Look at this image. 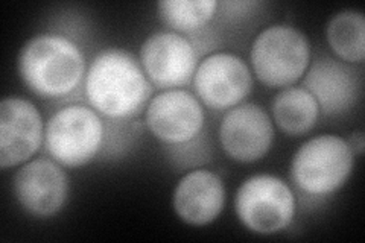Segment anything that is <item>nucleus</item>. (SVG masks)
<instances>
[{"mask_svg": "<svg viewBox=\"0 0 365 243\" xmlns=\"http://www.w3.org/2000/svg\"><path fill=\"white\" fill-rule=\"evenodd\" d=\"M235 213L251 233L274 236L292 224L297 198L287 181L271 173H256L237 187Z\"/></svg>", "mask_w": 365, "mask_h": 243, "instance_id": "nucleus-6", "label": "nucleus"}, {"mask_svg": "<svg viewBox=\"0 0 365 243\" xmlns=\"http://www.w3.org/2000/svg\"><path fill=\"white\" fill-rule=\"evenodd\" d=\"M192 83L204 107L225 113L250 96L253 72L239 55L213 52L198 63Z\"/></svg>", "mask_w": 365, "mask_h": 243, "instance_id": "nucleus-9", "label": "nucleus"}, {"mask_svg": "<svg viewBox=\"0 0 365 243\" xmlns=\"http://www.w3.org/2000/svg\"><path fill=\"white\" fill-rule=\"evenodd\" d=\"M315 98L302 87L282 88L271 105V119L277 128L289 137H302L311 133L319 120Z\"/></svg>", "mask_w": 365, "mask_h": 243, "instance_id": "nucleus-15", "label": "nucleus"}, {"mask_svg": "<svg viewBox=\"0 0 365 243\" xmlns=\"http://www.w3.org/2000/svg\"><path fill=\"white\" fill-rule=\"evenodd\" d=\"M145 126L168 149L187 145L204 134V105L186 88L160 90L145 108Z\"/></svg>", "mask_w": 365, "mask_h": 243, "instance_id": "nucleus-7", "label": "nucleus"}, {"mask_svg": "<svg viewBox=\"0 0 365 243\" xmlns=\"http://www.w3.org/2000/svg\"><path fill=\"white\" fill-rule=\"evenodd\" d=\"M326 38L338 60L362 64L365 60V17L358 9H342L329 20Z\"/></svg>", "mask_w": 365, "mask_h": 243, "instance_id": "nucleus-16", "label": "nucleus"}, {"mask_svg": "<svg viewBox=\"0 0 365 243\" xmlns=\"http://www.w3.org/2000/svg\"><path fill=\"white\" fill-rule=\"evenodd\" d=\"M347 143L350 145L353 154H355L356 157L362 155L364 148H365V140H364V134L361 131L351 133V135L347 138Z\"/></svg>", "mask_w": 365, "mask_h": 243, "instance_id": "nucleus-18", "label": "nucleus"}, {"mask_svg": "<svg viewBox=\"0 0 365 243\" xmlns=\"http://www.w3.org/2000/svg\"><path fill=\"white\" fill-rule=\"evenodd\" d=\"M87 64L79 46L56 32L31 37L17 56L21 83L41 99H61L84 84Z\"/></svg>", "mask_w": 365, "mask_h": 243, "instance_id": "nucleus-2", "label": "nucleus"}, {"mask_svg": "<svg viewBox=\"0 0 365 243\" xmlns=\"http://www.w3.org/2000/svg\"><path fill=\"white\" fill-rule=\"evenodd\" d=\"M154 87L139 58L131 52L108 48L95 55L87 67L84 93L88 105L106 120L130 122L145 113Z\"/></svg>", "mask_w": 365, "mask_h": 243, "instance_id": "nucleus-1", "label": "nucleus"}, {"mask_svg": "<svg viewBox=\"0 0 365 243\" xmlns=\"http://www.w3.org/2000/svg\"><path fill=\"white\" fill-rule=\"evenodd\" d=\"M46 122L34 103L20 96L0 102V167H19L44 146Z\"/></svg>", "mask_w": 365, "mask_h": 243, "instance_id": "nucleus-12", "label": "nucleus"}, {"mask_svg": "<svg viewBox=\"0 0 365 243\" xmlns=\"http://www.w3.org/2000/svg\"><path fill=\"white\" fill-rule=\"evenodd\" d=\"M225 200V186L218 173L193 169L177 182L173 207L180 221L192 227H205L221 216Z\"/></svg>", "mask_w": 365, "mask_h": 243, "instance_id": "nucleus-14", "label": "nucleus"}, {"mask_svg": "<svg viewBox=\"0 0 365 243\" xmlns=\"http://www.w3.org/2000/svg\"><path fill=\"white\" fill-rule=\"evenodd\" d=\"M139 61L146 78L158 90L182 88L195 75L198 51L187 36L174 31H155L139 49Z\"/></svg>", "mask_w": 365, "mask_h": 243, "instance_id": "nucleus-8", "label": "nucleus"}, {"mask_svg": "<svg viewBox=\"0 0 365 243\" xmlns=\"http://www.w3.org/2000/svg\"><path fill=\"white\" fill-rule=\"evenodd\" d=\"M312 61L309 38L299 28L272 25L262 29L250 48V68L268 88L292 87Z\"/></svg>", "mask_w": 365, "mask_h": 243, "instance_id": "nucleus-4", "label": "nucleus"}, {"mask_svg": "<svg viewBox=\"0 0 365 243\" xmlns=\"http://www.w3.org/2000/svg\"><path fill=\"white\" fill-rule=\"evenodd\" d=\"M107 122L88 103H68L56 110L44 130V149L66 169H79L104 154Z\"/></svg>", "mask_w": 365, "mask_h": 243, "instance_id": "nucleus-3", "label": "nucleus"}, {"mask_svg": "<svg viewBox=\"0 0 365 243\" xmlns=\"http://www.w3.org/2000/svg\"><path fill=\"white\" fill-rule=\"evenodd\" d=\"M355 158L347 138L319 134L306 140L291 161V180L303 195L326 198L349 181Z\"/></svg>", "mask_w": 365, "mask_h": 243, "instance_id": "nucleus-5", "label": "nucleus"}, {"mask_svg": "<svg viewBox=\"0 0 365 243\" xmlns=\"http://www.w3.org/2000/svg\"><path fill=\"white\" fill-rule=\"evenodd\" d=\"M13 192L23 212L37 219L58 214L67 204L71 180L66 167L51 157L32 158L19 166Z\"/></svg>", "mask_w": 365, "mask_h": 243, "instance_id": "nucleus-10", "label": "nucleus"}, {"mask_svg": "<svg viewBox=\"0 0 365 243\" xmlns=\"http://www.w3.org/2000/svg\"><path fill=\"white\" fill-rule=\"evenodd\" d=\"M218 8L215 0H162L157 4V14L169 31L189 37L207 28Z\"/></svg>", "mask_w": 365, "mask_h": 243, "instance_id": "nucleus-17", "label": "nucleus"}, {"mask_svg": "<svg viewBox=\"0 0 365 243\" xmlns=\"http://www.w3.org/2000/svg\"><path fill=\"white\" fill-rule=\"evenodd\" d=\"M276 128L271 114L253 102H242L222 115L218 138L224 154L236 163L251 165L272 148Z\"/></svg>", "mask_w": 365, "mask_h": 243, "instance_id": "nucleus-11", "label": "nucleus"}, {"mask_svg": "<svg viewBox=\"0 0 365 243\" xmlns=\"http://www.w3.org/2000/svg\"><path fill=\"white\" fill-rule=\"evenodd\" d=\"M303 87L315 98L322 114L336 118L356 105L362 86L353 64L322 55L307 67Z\"/></svg>", "mask_w": 365, "mask_h": 243, "instance_id": "nucleus-13", "label": "nucleus"}]
</instances>
